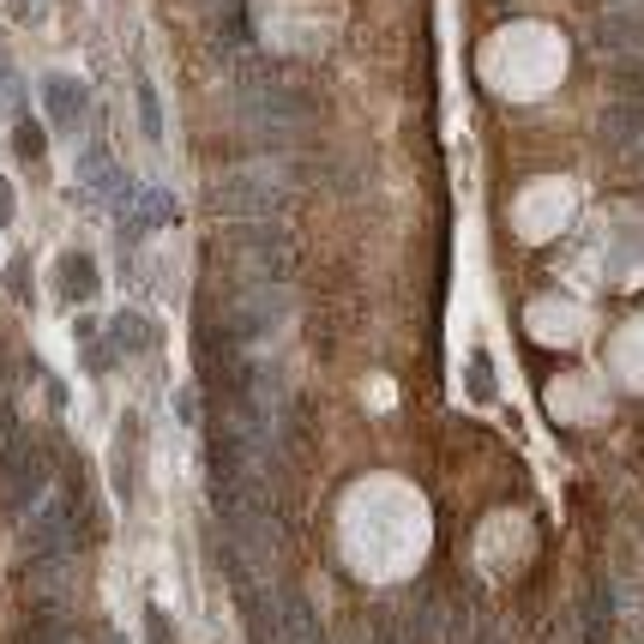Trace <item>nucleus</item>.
Masks as SVG:
<instances>
[{"instance_id": "nucleus-18", "label": "nucleus", "mask_w": 644, "mask_h": 644, "mask_svg": "<svg viewBox=\"0 0 644 644\" xmlns=\"http://www.w3.org/2000/svg\"><path fill=\"white\" fill-rule=\"evenodd\" d=\"M85 356H90V374H103V368H109V361L121 356V349H115V344H109V337H103V344H90Z\"/></svg>"}, {"instance_id": "nucleus-3", "label": "nucleus", "mask_w": 644, "mask_h": 644, "mask_svg": "<svg viewBox=\"0 0 644 644\" xmlns=\"http://www.w3.org/2000/svg\"><path fill=\"white\" fill-rule=\"evenodd\" d=\"M223 253L242 259V284H289V259H296V235L284 230L277 218L265 223H230L223 235Z\"/></svg>"}, {"instance_id": "nucleus-5", "label": "nucleus", "mask_w": 644, "mask_h": 644, "mask_svg": "<svg viewBox=\"0 0 644 644\" xmlns=\"http://www.w3.org/2000/svg\"><path fill=\"white\" fill-rule=\"evenodd\" d=\"M42 115H49L54 133H78L90 115V90L85 78H66V73H49L42 78Z\"/></svg>"}, {"instance_id": "nucleus-16", "label": "nucleus", "mask_w": 644, "mask_h": 644, "mask_svg": "<svg viewBox=\"0 0 644 644\" xmlns=\"http://www.w3.org/2000/svg\"><path fill=\"white\" fill-rule=\"evenodd\" d=\"M644 115L639 109H608V139H627V133H639Z\"/></svg>"}, {"instance_id": "nucleus-13", "label": "nucleus", "mask_w": 644, "mask_h": 644, "mask_svg": "<svg viewBox=\"0 0 644 644\" xmlns=\"http://www.w3.org/2000/svg\"><path fill=\"white\" fill-rule=\"evenodd\" d=\"M13 151L25 157V163H42V151H49V133H42L37 115H18V121H13Z\"/></svg>"}, {"instance_id": "nucleus-23", "label": "nucleus", "mask_w": 644, "mask_h": 644, "mask_svg": "<svg viewBox=\"0 0 644 644\" xmlns=\"http://www.w3.org/2000/svg\"><path fill=\"white\" fill-rule=\"evenodd\" d=\"M361 644H392V639H361Z\"/></svg>"}, {"instance_id": "nucleus-15", "label": "nucleus", "mask_w": 644, "mask_h": 644, "mask_svg": "<svg viewBox=\"0 0 644 644\" xmlns=\"http://www.w3.org/2000/svg\"><path fill=\"white\" fill-rule=\"evenodd\" d=\"M7 289H13L18 308H30V301H37V284H30V259H25V253L7 259Z\"/></svg>"}, {"instance_id": "nucleus-21", "label": "nucleus", "mask_w": 644, "mask_h": 644, "mask_svg": "<svg viewBox=\"0 0 644 644\" xmlns=\"http://www.w3.org/2000/svg\"><path fill=\"white\" fill-rule=\"evenodd\" d=\"M596 7H608V13H632V7H644V0H596Z\"/></svg>"}, {"instance_id": "nucleus-8", "label": "nucleus", "mask_w": 644, "mask_h": 644, "mask_svg": "<svg viewBox=\"0 0 644 644\" xmlns=\"http://www.w3.org/2000/svg\"><path fill=\"white\" fill-rule=\"evenodd\" d=\"M608 627H615V596H608V579H591V591H584V644H608Z\"/></svg>"}, {"instance_id": "nucleus-22", "label": "nucleus", "mask_w": 644, "mask_h": 644, "mask_svg": "<svg viewBox=\"0 0 644 644\" xmlns=\"http://www.w3.org/2000/svg\"><path fill=\"white\" fill-rule=\"evenodd\" d=\"M0 90H13V66H7V54H0Z\"/></svg>"}, {"instance_id": "nucleus-14", "label": "nucleus", "mask_w": 644, "mask_h": 644, "mask_svg": "<svg viewBox=\"0 0 644 644\" xmlns=\"http://www.w3.org/2000/svg\"><path fill=\"white\" fill-rule=\"evenodd\" d=\"M465 386H470V398H482V404L494 398V361H488V349H476V356H470V368H465Z\"/></svg>"}, {"instance_id": "nucleus-10", "label": "nucleus", "mask_w": 644, "mask_h": 644, "mask_svg": "<svg viewBox=\"0 0 644 644\" xmlns=\"http://www.w3.org/2000/svg\"><path fill=\"white\" fill-rule=\"evenodd\" d=\"M133 465H139V416H121V446H115V500L133 494Z\"/></svg>"}, {"instance_id": "nucleus-6", "label": "nucleus", "mask_w": 644, "mask_h": 644, "mask_svg": "<svg viewBox=\"0 0 644 644\" xmlns=\"http://www.w3.org/2000/svg\"><path fill=\"white\" fill-rule=\"evenodd\" d=\"M54 289H61L66 308H85V301H97V289H103V277H97V259L90 253H61V265H54Z\"/></svg>"}, {"instance_id": "nucleus-1", "label": "nucleus", "mask_w": 644, "mask_h": 644, "mask_svg": "<svg viewBox=\"0 0 644 644\" xmlns=\"http://www.w3.org/2000/svg\"><path fill=\"white\" fill-rule=\"evenodd\" d=\"M211 211L218 218H235V223H265L289 206V181L277 163H235L230 175H218L206 187Z\"/></svg>"}, {"instance_id": "nucleus-7", "label": "nucleus", "mask_w": 644, "mask_h": 644, "mask_svg": "<svg viewBox=\"0 0 644 644\" xmlns=\"http://www.w3.org/2000/svg\"><path fill=\"white\" fill-rule=\"evenodd\" d=\"M109 344H115L121 356H145V349H157V344H163V332H157V320H151V313L121 308L115 320H109Z\"/></svg>"}, {"instance_id": "nucleus-12", "label": "nucleus", "mask_w": 644, "mask_h": 644, "mask_svg": "<svg viewBox=\"0 0 644 644\" xmlns=\"http://www.w3.org/2000/svg\"><path fill=\"white\" fill-rule=\"evenodd\" d=\"M133 97H139V133L151 145H163V103H157V85H151V78H139Z\"/></svg>"}, {"instance_id": "nucleus-9", "label": "nucleus", "mask_w": 644, "mask_h": 644, "mask_svg": "<svg viewBox=\"0 0 644 644\" xmlns=\"http://www.w3.org/2000/svg\"><path fill=\"white\" fill-rule=\"evenodd\" d=\"M639 42L644 49V7H632V13H615L596 25V49H632Z\"/></svg>"}, {"instance_id": "nucleus-17", "label": "nucleus", "mask_w": 644, "mask_h": 644, "mask_svg": "<svg viewBox=\"0 0 644 644\" xmlns=\"http://www.w3.org/2000/svg\"><path fill=\"white\" fill-rule=\"evenodd\" d=\"M145 644H175V627L163 620V608H145Z\"/></svg>"}, {"instance_id": "nucleus-4", "label": "nucleus", "mask_w": 644, "mask_h": 644, "mask_svg": "<svg viewBox=\"0 0 644 644\" xmlns=\"http://www.w3.org/2000/svg\"><path fill=\"white\" fill-rule=\"evenodd\" d=\"M54 494V451L42 439L18 434V446L0 458V506L13 518H30Z\"/></svg>"}, {"instance_id": "nucleus-2", "label": "nucleus", "mask_w": 644, "mask_h": 644, "mask_svg": "<svg viewBox=\"0 0 644 644\" xmlns=\"http://www.w3.org/2000/svg\"><path fill=\"white\" fill-rule=\"evenodd\" d=\"M284 320H289V284H242L218 308V320H211V325H218L235 349H259Z\"/></svg>"}, {"instance_id": "nucleus-19", "label": "nucleus", "mask_w": 644, "mask_h": 644, "mask_svg": "<svg viewBox=\"0 0 644 644\" xmlns=\"http://www.w3.org/2000/svg\"><path fill=\"white\" fill-rule=\"evenodd\" d=\"M0 223H13V181L0 175Z\"/></svg>"}, {"instance_id": "nucleus-11", "label": "nucleus", "mask_w": 644, "mask_h": 644, "mask_svg": "<svg viewBox=\"0 0 644 644\" xmlns=\"http://www.w3.org/2000/svg\"><path fill=\"white\" fill-rule=\"evenodd\" d=\"M175 218H181V206H175L169 187H163V194H157V187H151V194H139V230H169Z\"/></svg>"}, {"instance_id": "nucleus-20", "label": "nucleus", "mask_w": 644, "mask_h": 644, "mask_svg": "<svg viewBox=\"0 0 644 644\" xmlns=\"http://www.w3.org/2000/svg\"><path fill=\"white\" fill-rule=\"evenodd\" d=\"M175 416H181V422H194V416H199V404H194V392H181V398H175Z\"/></svg>"}]
</instances>
